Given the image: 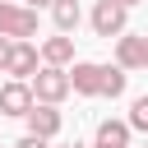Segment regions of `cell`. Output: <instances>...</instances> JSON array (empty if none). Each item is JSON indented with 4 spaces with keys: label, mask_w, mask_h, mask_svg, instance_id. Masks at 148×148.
Returning a JSON list of instances; mask_svg holds the SVG:
<instances>
[{
    "label": "cell",
    "mask_w": 148,
    "mask_h": 148,
    "mask_svg": "<svg viewBox=\"0 0 148 148\" xmlns=\"http://www.w3.org/2000/svg\"><path fill=\"white\" fill-rule=\"evenodd\" d=\"M5 74H14V79H32V74H37V46H32V42H14Z\"/></svg>",
    "instance_id": "ba28073f"
},
{
    "label": "cell",
    "mask_w": 148,
    "mask_h": 148,
    "mask_svg": "<svg viewBox=\"0 0 148 148\" xmlns=\"http://www.w3.org/2000/svg\"><path fill=\"white\" fill-rule=\"evenodd\" d=\"M42 60L65 69V65L74 60V37H69V32H60V37H46V42H42Z\"/></svg>",
    "instance_id": "9c48e42d"
},
{
    "label": "cell",
    "mask_w": 148,
    "mask_h": 148,
    "mask_svg": "<svg viewBox=\"0 0 148 148\" xmlns=\"http://www.w3.org/2000/svg\"><path fill=\"white\" fill-rule=\"evenodd\" d=\"M46 5H56V0H28V9H46Z\"/></svg>",
    "instance_id": "2e32d148"
},
{
    "label": "cell",
    "mask_w": 148,
    "mask_h": 148,
    "mask_svg": "<svg viewBox=\"0 0 148 148\" xmlns=\"http://www.w3.org/2000/svg\"><path fill=\"white\" fill-rule=\"evenodd\" d=\"M37 32V9L18 5V0H0V37L9 42H28Z\"/></svg>",
    "instance_id": "6da1fadb"
},
{
    "label": "cell",
    "mask_w": 148,
    "mask_h": 148,
    "mask_svg": "<svg viewBox=\"0 0 148 148\" xmlns=\"http://www.w3.org/2000/svg\"><path fill=\"white\" fill-rule=\"evenodd\" d=\"M130 120H102L97 125V143H106V148H130Z\"/></svg>",
    "instance_id": "30bf717a"
},
{
    "label": "cell",
    "mask_w": 148,
    "mask_h": 148,
    "mask_svg": "<svg viewBox=\"0 0 148 148\" xmlns=\"http://www.w3.org/2000/svg\"><path fill=\"white\" fill-rule=\"evenodd\" d=\"M9 51H14V42H9V37H0V69L9 65Z\"/></svg>",
    "instance_id": "9a60e30c"
},
{
    "label": "cell",
    "mask_w": 148,
    "mask_h": 148,
    "mask_svg": "<svg viewBox=\"0 0 148 148\" xmlns=\"http://www.w3.org/2000/svg\"><path fill=\"white\" fill-rule=\"evenodd\" d=\"M60 125H65V116H60L56 106H46V102H37L32 116H28V134H42V139H56Z\"/></svg>",
    "instance_id": "52a82bcc"
},
{
    "label": "cell",
    "mask_w": 148,
    "mask_h": 148,
    "mask_svg": "<svg viewBox=\"0 0 148 148\" xmlns=\"http://www.w3.org/2000/svg\"><path fill=\"white\" fill-rule=\"evenodd\" d=\"M102 74H106V65L79 60V65L69 69V79H74V92H79V97H102Z\"/></svg>",
    "instance_id": "8992f818"
},
{
    "label": "cell",
    "mask_w": 148,
    "mask_h": 148,
    "mask_svg": "<svg viewBox=\"0 0 148 148\" xmlns=\"http://www.w3.org/2000/svg\"><path fill=\"white\" fill-rule=\"evenodd\" d=\"M120 5H125V9H134V5H139V0H120Z\"/></svg>",
    "instance_id": "e0dca14e"
},
{
    "label": "cell",
    "mask_w": 148,
    "mask_h": 148,
    "mask_svg": "<svg viewBox=\"0 0 148 148\" xmlns=\"http://www.w3.org/2000/svg\"><path fill=\"white\" fill-rule=\"evenodd\" d=\"M92 148H106V143H92Z\"/></svg>",
    "instance_id": "ac0fdd59"
},
{
    "label": "cell",
    "mask_w": 148,
    "mask_h": 148,
    "mask_svg": "<svg viewBox=\"0 0 148 148\" xmlns=\"http://www.w3.org/2000/svg\"><path fill=\"white\" fill-rule=\"evenodd\" d=\"M51 18H56L60 32H74L79 18H83V14H79V0H56V5H51Z\"/></svg>",
    "instance_id": "8fae6325"
},
{
    "label": "cell",
    "mask_w": 148,
    "mask_h": 148,
    "mask_svg": "<svg viewBox=\"0 0 148 148\" xmlns=\"http://www.w3.org/2000/svg\"><path fill=\"white\" fill-rule=\"evenodd\" d=\"M46 143H51V139H42V134H23L14 148H46Z\"/></svg>",
    "instance_id": "5bb4252c"
},
{
    "label": "cell",
    "mask_w": 148,
    "mask_h": 148,
    "mask_svg": "<svg viewBox=\"0 0 148 148\" xmlns=\"http://www.w3.org/2000/svg\"><path fill=\"white\" fill-rule=\"evenodd\" d=\"M32 106H37V92H32V83H23V79H9V83L0 88V111H5V116H32Z\"/></svg>",
    "instance_id": "277c9868"
},
{
    "label": "cell",
    "mask_w": 148,
    "mask_h": 148,
    "mask_svg": "<svg viewBox=\"0 0 148 148\" xmlns=\"http://www.w3.org/2000/svg\"><path fill=\"white\" fill-rule=\"evenodd\" d=\"M32 92H37V102L60 106V102L74 92V79H69L60 65H46V69H37V74H32Z\"/></svg>",
    "instance_id": "7a4b0ae2"
},
{
    "label": "cell",
    "mask_w": 148,
    "mask_h": 148,
    "mask_svg": "<svg viewBox=\"0 0 148 148\" xmlns=\"http://www.w3.org/2000/svg\"><path fill=\"white\" fill-rule=\"evenodd\" d=\"M0 116H5V111H0Z\"/></svg>",
    "instance_id": "d6986e66"
},
{
    "label": "cell",
    "mask_w": 148,
    "mask_h": 148,
    "mask_svg": "<svg viewBox=\"0 0 148 148\" xmlns=\"http://www.w3.org/2000/svg\"><path fill=\"white\" fill-rule=\"evenodd\" d=\"M125 5L120 0H97L92 5V32L97 37H125Z\"/></svg>",
    "instance_id": "3957f363"
},
{
    "label": "cell",
    "mask_w": 148,
    "mask_h": 148,
    "mask_svg": "<svg viewBox=\"0 0 148 148\" xmlns=\"http://www.w3.org/2000/svg\"><path fill=\"white\" fill-rule=\"evenodd\" d=\"M130 125L148 134V97H134V106H130Z\"/></svg>",
    "instance_id": "4fadbf2b"
},
{
    "label": "cell",
    "mask_w": 148,
    "mask_h": 148,
    "mask_svg": "<svg viewBox=\"0 0 148 148\" xmlns=\"http://www.w3.org/2000/svg\"><path fill=\"white\" fill-rule=\"evenodd\" d=\"M116 65L120 69H148V37H134V32L116 37Z\"/></svg>",
    "instance_id": "5b68a950"
},
{
    "label": "cell",
    "mask_w": 148,
    "mask_h": 148,
    "mask_svg": "<svg viewBox=\"0 0 148 148\" xmlns=\"http://www.w3.org/2000/svg\"><path fill=\"white\" fill-rule=\"evenodd\" d=\"M125 79H130V74H125L120 65H106V74H102V97H120V92H125Z\"/></svg>",
    "instance_id": "7c38bea8"
}]
</instances>
